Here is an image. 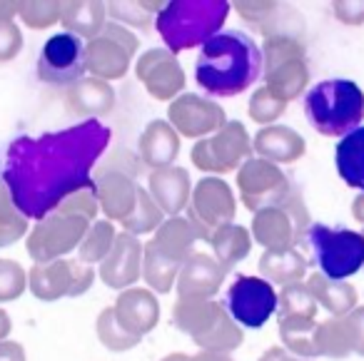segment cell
<instances>
[{
	"instance_id": "48",
	"label": "cell",
	"mask_w": 364,
	"mask_h": 361,
	"mask_svg": "<svg viewBox=\"0 0 364 361\" xmlns=\"http://www.w3.org/2000/svg\"><path fill=\"white\" fill-rule=\"evenodd\" d=\"M342 319V326L347 331V341L352 354L364 356V304L354 306L347 316H339Z\"/></svg>"
},
{
	"instance_id": "39",
	"label": "cell",
	"mask_w": 364,
	"mask_h": 361,
	"mask_svg": "<svg viewBox=\"0 0 364 361\" xmlns=\"http://www.w3.org/2000/svg\"><path fill=\"white\" fill-rule=\"evenodd\" d=\"M165 3H105L107 16L112 18V23L125 26L127 31L140 28V31H150V26H155V16L162 11Z\"/></svg>"
},
{
	"instance_id": "33",
	"label": "cell",
	"mask_w": 364,
	"mask_h": 361,
	"mask_svg": "<svg viewBox=\"0 0 364 361\" xmlns=\"http://www.w3.org/2000/svg\"><path fill=\"white\" fill-rule=\"evenodd\" d=\"M107 23V8L105 3H63L60 11V26L65 33L75 38H87L92 41L100 36V31Z\"/></svg>"
},
{
	"instance_id": "52",
	"label": "cell",
	"mask_w": 364,
	"mask_h": 361,
	"mask_svg": "<svg viewBox=\"0 0 364 361\" xmlns=\"http://www.w3.org/2000/svg\"><path fill=\"white\" fill-rule=\"evenodd\" d=\"M190 361H235L232 354H225V351H198V354L190 356Z\"/></svg>"
},
{
	"instance_id": "20",
	"label": "cell",
	"mask_w": 364,
	"mask_h": 361,
	"mask_svg": "<svg viewBox=\"0 0 364 361\" xmlns=\"http://www.w3.org/2000/svg\"><path fill=\"white\" fill-rule=\"evenodd\" d=\"M142 274V242L127 232H117L110 254L97 264V276L110 289H130Z\"/></svg>"
},
{
	"instance_id": "53",
	"label": "cell",
	"mask_w": 364,
	"mask_h": 361,
	"mask_svg": "<svg viewBox=\"0 0 364 361\" xmlns=\"http://www.w3.org/2000/svg\"><path fill=\"white\" fill-rule=\"evenodd\" d=\"M352 217L359 222V225H364V192H359V195L354 197V202H352Z\"/></svg>"
},
{
	"instance_id": "40",
	"label": "cell",
	"mask_w": 364,
	"mask_h": 361,
	"mask_svg": "<svg viewBox=\"0 0 364 361\" xmlns=\"http://www.w3.org/2000/svg\"><path fill=\"white\" fill-rule=\"evenodd\" d=\"M162 222H165L162 210L155 205V200L147 195L145 187H140V192H137V207H135V212L122 222V232H127V235H132V237L155 235V230Z\"/></svg>"
},
{
	"instance_id": "21",
	"label": "cell",
	"mask_w": 364,
	"mask_h": 361,
	"mask_svg": "<svg viewBox=\"0 0 364 361\" xmlns=\"http://www.w3.org/2000/svg\"><path fill=\"white\" fill-rule=\"evenodd\" d=\"M228 271L208 252H195L177 274V299H213L225 284Z\"/></svg>"
},
{
	"instance_id": "54",
	"label": "cell",
	"mask_w": 364,
	"mask_h": 361,
	"mask_svg": "<svg viewBox=\"0 0 364 361\" xmlns=\"http://www.w3.org/2000/svg\"><path fill=\"white\" fill-rule=\"evenodd\" d=\"M11 331H13L11 316H8V311H6V309H0V341H6Z\"/></svg>"
},
{
	"instance_id": "34",
	"label": "cell",
	"mask_w": 364,
	"mask_h": 361,
	"mask_svg": "<svg viewBox=\"0 0 364 361\" xmlns=\"http://www.w3.org/2000/svg\"><path fill=\"white\" fill-rule=\"evenodd\" d=\"M177 274H180V264H175V262L167 259L165 254H160L152 242L142 244L140 279L145 281L152 294H170L177 284Z\"/></svg>"
},
{
	"instance_id": "23",
	"label": "cell",
	"mask_w": 364,
	"mask_h": 361,
	"mask_svg": "<svg viewBox=\"0 0 364 361\" xmlns=\"http://www.w3.org/2000/svg\"><path fill=\"white\" fill-rule=\"evenodd\" d=\"M145 190L155 200V205L162 210V215L180 217L190 205L193 180H190V172L185 167L170 165V167H160V170H150Z\"/></svg>"
},
{
	"instance_id": "22",
	"label": "cell",
	"mask_w": 364,
	"mask_h": 361,
	"mask_svg": "<svg viewBox=\"0 0 364 361\" xmlns=\"http://www.w3.org/2000/svg\"><path fill=\"white\" fill-rule=\"evenodd\" d=\"M210 232H205L203 227H198L195 222H190L188 217H165L160 227L152 235V244L157 247L160 254H165L167 259H172L175 264H185L190 257L198 252L200 242L210 244Z\"/></svg>"
},
{
	"instance_id": "4",
	"label": "cell",
	"mask_w": 364,
	"mask_h": 361,
	"mask_svg": "<svg viewBox=\"0 0 364 361\" xmlns=\"http://www.w3.org/2000/svg\"><path fill=\"white\" fill-rule=\"evenodd\" d=\"M304 117L324 137H344L364 122V92L354 80L329 77L304 92Z\"/></svg>"
},
{
	"instance_id": "1",
	"label": "cell",
	"mask_w": 364,
	"mask_h": 361,
	"mask_svg": "<svg viewBox=\"0 0 364 361\" xmlns=\"http://www.w3.org/2000/svg\"><path fill=\"white\" fill-rule=\"evenodd\" d=\"M112 132L100 120H82L65 130L21 135L0 155V180L28 220H43L65 197L92 185Z\"/></svg>"
},
{
	"instance_id": "17",
	"label": "cell",
	"mask_w": 364,
	"mask_h": 361,
	"mask_svg": "<svg viewBox=\"0 0 364 361\" xmlns=\"http://www.w3.org/2000/svg\"><path fill=\"white\" fill-rule=\"evenodd\" d=\"M167 122L180 137L205 140L228 122V115L210 97H203L198 92H182L167 105Z\"/></svg>"
},
{
	"instance_id": "19",
	"label": "cell",
	"mask_w": 364,
	"mask_h": 361,
	"mask_svg": "<svg viewBox=\"0 0 364 361\" xmlns=\"http://www.w3.org/2000/svg\"><path fill=\"white\" fill-rule=\"evenodd\" d=\"M92 190H95L100 212L107 222H125L137 207V192L140 185L135 177L125 175L110 167H95L92 172Z\"/></svg>"
},
{
	"instance_id": "28",
	"label": "cell",
	"mask_w": 364,
	"mask_h": 361,
	"mask_svg": "<svg viewBox=\"0 0 364 361\" xmlns=\"http://www.w3.org/2000/svg\"><path fill=\"white\" fill-rule=\"evenodd\" d=\"M245 23L252 31L262 33L264 38L272 36H292L299 38L294 31H289V18H297V11L282 6V3H232Z\"/></svg>"
},
{
	"instance_id": "26",
	"label": "cell",
	"mask_w": 364,
	"mask_h": 361,
	"mask_svg": "<svg viewBox=\"0 0 364 361\" xmlns=\"http://www.w3.org/2000/svg\"><path fill=\"white\" fill-rule=\"evenodd\" d=\"M68 110L75 117L82 120H97V117L107 115L115 107V87L105 80H97V77H82L75 85L68 87Z\"/></svg>"
},
{
	"instance_id": "2",
	"label": "cell",
	"mask_w": 364,
	"mask_h": 361,
	"mask_svg": "<svg viewBox=\"0 0 364 361\" xmlns=\"http://www.w3.org/2000/svg\"><path fill=\"white\" fill-rule=\"evenodd\" d=\"M262 75V50L245 31H223L200 48L195 80L213 97L242 95Z\"/></svg>"
},
{
	"instance_id": "46",
	"label": "cell",
	"mask_w": 364,
	"mask_h": 361,
	"mask_svg": "<svg viewBox=\"0 0 364 361\" xmlns=\"http://www.w3.org/2000/svg\"><path fill=\"white\" fill-rule=\"evenodd\" d=\"M28 289V271L16 259H0V304L16 301Z\"/></svg>"
},
{
	"instance_id": "18",
	"label": "cell",
	"mask_w": 364,
	"mask_h": 361,
	"mask_svg": "<svg viewBox=\"0 0 364 361\" xmlns=\"http://www.w3.org/2000/svg\"><path fill=\"white\" fill-rule=\"evenodd\" d=\"M135 77L147 95L160 102H172L185 90V70L167 48H150L142 53L135 63Z\"/></svg>"
},
{
	"instance_id": "35",
	"label": "cell",
	"mask_w": 364,
	"mask_h": 361,
	"mask_svg": "<svg viewBox=\"0 0 364 361\" xmlns=\"http://www.w3.org/2000/svg\"><path fill=\"white\" fill-rule=\"evenodd\" d=\"M319 321L314 319H302V316H282L277 319V331L279 341L289 354L299 356V359H317V351H314V329H317Z\"/></svg>"
},
{
	"instance_id": "50",
	"label": "cell",
	"mask_w": 364,
	"mask_h": 361,
	"mask_svg": "<svg viewBox=\"0 0 364 361\" xmlns=\"http://www.w3.org/2000/svg\"><path fill=\"white\" fill-rule=\"evenodd\" d=\"M0 361H28L26 349L18 341H0Z\"/></svg>"
},
{
	"instance_id": "42",
	"label": "cell",
	"mask_w": 364,
	"mask_h": 361,
	"mask_svg": "<svg viewBox=\"0 0 364 361\" xmlns=\"http://www.w3.org/2000/svg\"><path fill=\"white\" fill-rule=\"evenodd\" d=\"M314 351L317 356H327V359H347L352 354L347 341V331L342 326V319H327L317 324L314 329Z\"/></svg>"
},
{
	"instance_id": "30",
	"label": "cell",
	"mask_w": 364,
	"mask_h": 361,
	"mask_svg": "<svg viewBox=\"0 0 364 361\" xmlns=\"http://www.w3.org/2000/svg\"><path fill=\"white\" fill-rule=\"evenodd\" d=\"M307 266L309 259L297 249H282V252H262L257 262L259 276L269 284H279V286H289L297 284V281H304L307 276Z\"/></svg>"
},
{
	"instance_id": "9",
	"label": "cell",
	"mask_w": 364,
	"mask_h": 361,
	"mask_svg": "<svg viewBox=\"0 0 364 361\" xmlns=\"http://www.w3.org/2000/svg\"><path fill=\"white\" fill-rule=\"evenodd\" d=\"M250 157H255L252 137L240 120H228L215 135L198 140V145H193L190 152L193 165L208 177L237 172Z\"/></svg>"
},
{
	"instance_id": "43",
	"label": "cell",
	"mask_w": 364,
	"mask_h": 361,
	"mask_svg": "<svg viewBox=\"0 0 364 361\" xmlns=\"http://www.w3.org/2000/svg\"><path fill=\"white\" fill-rule=\"evenodd\" d=\"M16 16L18 3H0V65L16 60L23 50V33Z\"/></svg>"
},
{
	"instance_id": "10",
	"label": "cell",
	"mask_w": 364,
	"mask_h": 361,
	"mask_svg": "<svg viewBox=\"0 0 364 361\" xmlns=\"http://www.w3.org/2000/svg\"><path fill=\"white\" fill-rule=\"evenodd\" d=\"M140 50V41L125 26L107 21L100 36L85 43V70L97 80H122L132 65V58Z\"/></svg>"
},
{
	"instance_id": "27",
	"label": "cell",
	"mask_w": 364,
	"mask_h": 361,
	"mask_svg": "<svg viewBox=\"0 0 364 361\" xmlns=\"http://www.w3.org/2000/svg\"><path fill=\"white\" fill-rule=\"evenodd\" d=\"M180 140L182 137L172 130V125L167 120L147 122V127L140 135V142H137L140 162L150 167V170L175 165L177 155H180Z\"/></svg>"
},
{
	"instance_id": "5",
	"label": "cell",
	"mask_w": 364,
	"mask_h": 361,
	"mask_svg": "<svg viewBox=\"0 0 364 361\" xmlns=\"http://www.w3.org/2000/svg\"><path fill=\"white\" fill-rule=\"evenodd\" d=\"M172 324L188 334L200 351L232 354L245 341V331L235 324L223 301L215 299H177L172 306Z\"/></svg>"
},
{
	"instance_id": "55",
	"label": "cell",
	"mask_w": 364,
	"mask_h": 361,
	"mask_svg": "<svg viewBox=\"0 0 364 361\" xmlns=\"http://www.w3.org/2000/svg\"><path fill=\"white\" fill-rule=\"evenodd\" d=\"M160 361H190V354H182V351H172V354L162 356Z\"/></svg>"
},
{
	"instance_id": "32",
	"label": "cell",
	"mask_w": 364,
	"mask_h": 361,
	"mask_svg": "<svg viewBox=\"0 0 364 361\" xmlns=\"http://www.w3.org/2000/svg\"><path fill=\"white\" fill-rule=\"evenodd\" d=\"M252 235L247 227L242 225H225L220 230L213 232L210 237V247H213V257L220 262L225 271H230L232 266H237L242 259H247L252 252Z\"/></svg>"
},
{
	"instance_id": "51",
	"label": "cell",
	"mask_w": 364,
	"mask_h": 361,
	"mask_svg": "<svg viewBox=\"0 0 364 361\" xmlns=\"http://www.w3.org/2000/svg\"><path fill=\"white\" fill-rule=\"evenodd\" d=\"M257 361H307V359H299V356L289 354L284 346H269L267 351H262Z\"/></svg>"
},
{
	"instance_id": "14",
	"label": "cell",
	"mask_w": 364,
	"mask_h": 361,
	"mask_svg": "<svg viewBox=\"0 0 364 361\" xmlns=\"http://www.w3.org/2000/svg\"><path fill=\"white\" fill-rule=\"evenodd\" d=\"M237 192L242 205L250 212H259L264 207H272L277 202H282L292 190V180L284 175V170L279 165H272L267 160L259 157H250L247 162H242V167L237 170Z\"/></svg>"
},
{
	"instance_id": "56",
	"label": "cell",
	"mask_w": 364,
	"mask_h": 361,
	"mask_svg": "<svg viewBox=\"0 0 364 361\" xmlns=\"http://www.w3.org/2000/svg\"><path fill=\"white\" fill-rule=\"evenodd\" d=\"M362 235H364V230H362Z\"/></svg>"
},
{
	"instance_id": "13",
	"label": "cell",
	"mask_w": 364,
	"mask_h": 361,
	"mask_svg": "<svg viewBox=\"0 0 364 361\" xmlns=\"http://www.w3.org/2000/svg\"><path fill=\"white\" fill-rule=\"evenodd\" d=\"M223 304L240 329H262L277 314V289L262 276H237Z\"/></svg>"
},
{
	"instance_id": "49",
	"label": "cell",
	"mask_w": 364,
	"mask_h": 361,
	"mask_svg": "<svg viewBox=\"0 0 364 361\" xmlns=\"http://www.w3.org/2000/svg\"><path fill=\"white\" fill-rule=\"evenodd\" d=\"M332 13L342 26H352V28L364 26V0H359V3L337 0V3H332Z\"/></svg>"
},
{
	"instance_id": "8",
	"label": "cell",
	"mask_w": 364,
	"mask_h": 361,
	"mask_svg": "<svg viewBox=\"0 0 364 361\" xmlns=\"http://www.w3.org/2000/svg\"><path fill=\"white\" fill-rule=\"evenodd\" d=\"M309 225L312 222H309V210L302 200V192L292 187L282 202L255 212L250 235L252 242L262 244L264 252H282L302 244Z\"/></svg>"
},
{
	"instance_id": "36",
	"label": "cell",
	"mask_w": 364,
	"mask_h": 361,
	"mask_svg": "<svg viewBox=\"0 0 364 361\" xmlns=\"http://www.w3.org/2000/svg\"><path fill=\"white\" fill-rule=\"evenodd\" d=\"M117 230L112 222L107 220H95L87 227L85 237H82L80 247H77V262L82 264H100L107 254H110L112 244H115Z\"/></svg>"
},
{
	"instance_id": "29",
	"label": "cell",
	"mask_w": 364,
	"mask_h": 361,
	"mask_svg": "<svg viewBox=\"0 0 364 361\" xmlns=\"http://www.w3.org/2000/svg\"><path fill=\"white\" fill-rule=\"evenodd\" d=\"M312 291L314 301L317 306H322L329 316H347L354 306H359V296H357V289L347 281H339V279H329L324 276L322 271H312L309 279L304 281Z\"/></svg>"
},
{
	"instance_id": "11",
	"label": "cell",
	"mask_w": 364,
	"mask_h": 361,
	"mask_svg": "<svg viewBox=\"0 0 364 361\" xmlns=\"http://www.w3.org/2000/svg\"><path fill=\"white\" fill-rule=\"evenodd\" d=\"M90 225L92 222H87L85 217L50 212L43 220H38L33 225V230L28 232V239H26L28 257L36 264H46V262L53 259H65L70 252H75L80 247L82 237H85Z\"/></svg>"
},
{
	"instance_id": "37",
	"label": "cell",
	"mask_w": 364,
	"mask_h": 361,
	"mask_svg": "<svg viewBox=\"0 0 364 361\" xmlns=\"http://www.w3.org/2000/svg\"><path fill=\"white\" fill-rule=\"evenodd\" d=\"M28 230H31V220L18 210L8 187L0 180V249L23 239L28 235Z\"/></svg>"
},
{
	"instance_id": "7",
	"label": "cell",
	"mask_w": 364,
	"mask_h": 361,
	"mask_svg": "<svg viewBox=\"0 0 364 361\" xmlns=\"http://www.w3.org/2000/svg\"><path fill=\"white\" fill-rule=\"evenodd\" d=\"M309 252H312L314 264L319 266L329 279L347 281L357 271L364 269V235L344 227H329L312 222L307 230Z\"/></svg>"
},
{
	"instance_id": "44",
	"label": "cell",
	"mask_w": 364,
	"mask_h": 361,
	"mask_svg": "<svg viewBox=\"0 0 364 361\" xmlns=\"http://www.w3.org/2000/svg\"><path fill=\"white\" fill-rule=\"evenodd\" d=\"M287 110V102H282L277 95H274L269 87L259 85L252 90L247 102V115L252 122L267 127V125H277V120L282 117V112Z\"/></svg>"
},
{
	"instance_id": "3",
	"label": "cell",
	"mask_w": 364,
	"mask_h": 361,
	"mask_svg": "<svg viewBox=\"0 0 364 361\" xmlns=\"http://www.w3.org/2000/svg\"><path fill=\"white\" fill-rule=\"evenodd\" d=\"M232 3L228 0H175L165 3L155 16V28L165 41V48L177 53L203 48L210 38L223 33Z\"/></svg>"
},
{
	"instance_id": "16",
	"label": "cell",
	"mask_w": 364,
	"mask_h": 361,
	"mask_svg": "<svg viewBox=\"0 0 364 361\" xmlns=\"http://www.w3.org/2000/svg\"><path fill=\"white\" fill-rule=\"evenodd\" d=\"M235 215H237V197L223 177L205 175L198 185H193V195H190L188 205L190 222H195L213 235L220 227L232 225Z\"/></svg>"
},
{
	"instance_id": "15",
	"label": "cell",
	"mask_w": 364,
	"mask_h": 361,
	"mask_svg": "<svg viewBox=\"0 0 364 361\" xmlns=\"http://www.w3.org/2000/svg\"><path fill=\"white\" fill-rule=\"evenodd\" d=\"M85 43L70 33L50 36L38 55V77L46 85L70 87L85 77Z\"/></svg>"
},
{
	"instance_id": "25",
	"label": "cell",
	"mask_w": 364,
	"mask_h": 361,
	"mask_svg": "<svg viewBox=\"0 0 364 361\" xmlns=\"http://www.w3.org/2000/svg\"><path fill=\"white\" fill-rule=\"evenodd\" d=\"M304 150H307L304 137L287 125L259 127L257 135L252 137V155L272 165H292L302 160Z\"/></svg>"
},
{
	"instance_id": "24",
	"label": "cell",
	"mask_w": 364,
	"mask_h": 361,
	"mask_svg": "<svg viewBox=\"0 0 364 361\" xmlns=\"http://www.w3.org/2000/svg\"><path fill=\"white\" fill-rule=\"evenodd\" d=\"M112 311H115V319L120 321L122 329L130 331L137 339L150 334L160 324V301L147 286L122 289L112 304Z\"/></svg>"
},
{
	"instance_id": "12",
	"label": "cell",
	"mask_w": 364,
	"mask_h": 361,
	"mask_svg": "<svg viewBox=\"0 0 364 361\" xmlns=\"http://www.w3.org/2000/svg\"><path fill=\"white\" fill-rule=\"evenodd\" d=\"M95 281V269L77 259H53L33 264L28 271V289L41 301H58L63 296H82Z\"/></svg>"
},
{
	"instance_id": "41",
	"label": "cell",
	"mask_w": 364,
	"mask_h": 361,
	"mask_svg": "<svg viewBox=\"0 0 364 361\" xmlns=\"http://www.w3.org/2000/svg\"><path fill=\"white\" fill-rule=\"evenodd\" d=\"M95 334L100 339V344L105 346L107 351H115V354H122V351H130L140 344L142 339L132 336L130 331H125L120 326V321L115 319V311L112 306H105V309L97 314L95 321Z\"/></svg>"
},
{
	"instance_id": "6",
	"label": "cell",
	"mask_w": 364,
	"mask_h": 361,
	"mask_svg": "<svg viewBox=\"0 0 364 361\" xmlns=\"http://www.w3.org/2000/svg\"><path fill=\"white\" fill-rule=\"evenodd\" d=\"M259 50H262L264 87H269L287 105L307 92L309 65H307V48H304L302 38H292V36L264 38Z\"/></svg>"
},
{
	"instance_id": "47",
	"label": "cell",
	"mask_w": 364,
	"mask_h": 361,
	"mask_svg": "<svg viewBox=\"0 0 364 361\" xmlns=\"http://www.w3.org/2000/svg\"><path fill=\"white\" fill-rule=\"evenodd\" d=\"M53 212H63V215H75V217H85L87 222H95L97 212H100V205H97L95 190L85 187V190H77L75 195L65 197L60 205L55 207Z\"/></svg>"
},
{
	"instance_id": "45",
	"label": "cell",
	"mask_w": 364,
	"mask_h": 361,
	"mask_svg": "<svg viewBox=\"0 0 364 361\" xmlns=\"http://www.w3.org/2000/svg\"><path fill=\"white\" fill-rule=\"evenodd\" d=\"M63 3L58 0H31V3H18V18L33 31H46V28L60 23Z\"/></svg>"
},
{
	"instance_id": "31",
	"label": "cell",
	"mask_w": 364,
	"mask_h": 361,
	"mask_svg": "<svg viewBox=\"0 0 364 361\" xmlns=\"http://www.w3.org/2000/svg\"><path fill=\"white\" fill-rule=\"evenodd\" d=\"M334 165L344 185L364 192V125L339 137L334 147Z\"/></svg>"
},
{
	"instance_id": "38",
	"label": "cell",
	"mask_w": 364,
	"mask_h": 361,
	"mask_svg": "<svg viewBox=\"0 0 364 361\" xmlns=\"http://www.w3.org/2000/svg\"><path fill=\"white\" fill-rule=\"evenodd\" d=\"M317 301L304 281L282 286L277 291V319L282 316H302V319H314L317 316Z\"/></svg>"
}]
</instances>
